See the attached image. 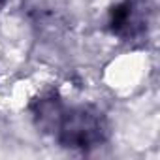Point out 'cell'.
Returning <instances> with one entry per match:
<instances>
[{
    "mask_svg": "<svg viewBox=\"0 0 160 160\" xmlns=\"http://www.w3.org/2000/svg\"><path fill=\"white\" fill-rule=\"evenodd\" d=\"M30 113L36 126L64 149L92 151L111 136L108 117L91 104H66L57 94H43L30 104Z\"/></svg>",
    "mask_w": 160,
    "mask_h": 160,
    "instance_id": "cell-1",
    "label": "cell"
},
{
    "mask_svg": "<svg viewBox=\"0 0 160 160\" xmlns=\"http://www.w3.org/2000/svg\"><path fill=\"white\" fill-rule=\"evenodd\" d=\"M6 4H8V0H0V12L6 8Z\"/></svg>",
    "mask_w": 160,
    "mask_h": 160,
    "instance_id": "cell-3",
    "label": "cell"
},
{
    "mask_svg": "<svg viewBox=\"0 0 160 160\" xmlns=\"http://www.w3.org/2000/svg\"><path fill=\"white\" fill-rule=\"evenodd\" d=\"M145 12L138 0H121L108 12V30L122 42L138 40L145 32Z\"/></svg>",
    "mask_w": 160,
    "mask_h": 160,
    "instance_id": "cell-2",
    "label": "cell"
}]
</instances>
